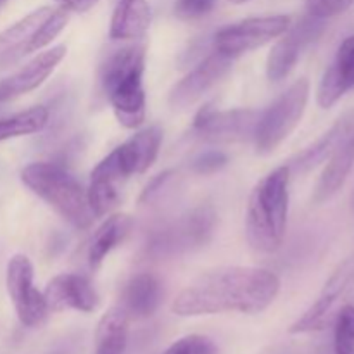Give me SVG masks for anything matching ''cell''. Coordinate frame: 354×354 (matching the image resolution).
<instances>
[{"instance_id": "cell-16", "label": "cell", "mask_w": 354, "mask_h": 354, "mask_svg": "<svg viewBox=\"0 0 354 354\" xmlns=\"http://www.w3.org/2000/svg\"><path fill=\"white\" fill-rule=\"evenodd\" d=\"M128 180L130 178L121 169L114 152H109L92 169L88 187H86V196H88L90 207H92L95 218L113 213L114 207L120 204Z\"/></svg>"}, {"instance_id": "cell-8", "label": "cell", "mask_w": 354, "mask_h": 354, "mask_svg": "<svg viewBox=\"0 0 354 354\" xmlns=\"http://www.w3.org/2000/svg\"><path fill=\"white\" fill-rule=\"evenodd\" d=\"M289 26L290 17L286 14L248 17L218 30L213 40L214 50L230 59H237L279 38Z\"/></svg>"}, {"instance_id": "cell-9", "label": "cell", "mask_w": 354, "mask_h": 354, "mask_svg": "<svg viewBox=\"0 0 354 354\" xmlns=\"http://www.w3.org/2000/svg\"><path fill=\"white\" fill-rule=\"evenodd\" d=\"M35 270L30 258L14 254L7 263L6 286L14 311L24 327H40L48 315L41 290L35 287Z\"/></svg>"}, {"instance_id": "cell-25", "label": "cell", "mask_w": 354, "mask_h": 354, "mask_svg": "<svg viewBox=\"0 0 354 354\" xmlns=\"http://www.w3.org/2000/svg\"><path fill=\"white\" fill-rule=\"evenodd\" d=\"M47 123L48 109L45 106H35L12 114V116L2 118L0 120V142L38 133L47 127Z\"/></svg>"}, {"instance_id": "cell-6", "label": "cell", "mask_w": 354, "mask_h": 354, "mask_svg": "<svg viewBox=\"0 0 354 354\" xmlns=\"http://www.w3.org/2000/svg\"><path fill=\"white\" fill-rule=\"evenodd\" d=\"M354 306V254L332 272L315 303L290 325V334H315L334 327L346 308Z\"/></svg>"}, {"instance_id": "cell-32", "label": "cell", "mask_w": 354, "mask_h": 354, "mask_svg": "<svg viewBox=\"0 0 354 354\" xmlns=\"http://www.w3.org/2000/svg\"><path fill=\"white\" fill-rule=\"evenodd\" d=\"M232 3H245V2H249V0H230Z\"/></svg>"}, {"instance_id": "cell-3", "label": "cell", "mask_w": 354, "mask_h": 354, "mask_svg": "<svg viewBox=\"0 0 354 354\" xmlns=\"http://www.w3.org/2000/svg\"><path fill=\"white\" fill-rule=\"evenodd\" d=\"M145 44L116 48L100 66L99 82L120 124L135 130L145 121Z\"/></svg>"}, {"instance_id": "cell-21", "label": "cell", "mask_w": 354, "mask_h": 354, "mask_svg": "<svg viewBox=\"0 0 354 354\" xmlns=\"http://www.w3.org/2000/svg\"><path fill=\"white\" fill-rule=\"evenodd\" d=\"M131 230H133V218L130 214L116 213L106 218L102 225L93 232L86 248V261L90 268H99L104 259L127 241Z\"/></svg>"}, {"instance_id": "cell-31", "label": "cell", "mask_w": 354, "mask_h": 354, "mask_svg": "<svg viewBox=\"0 0 354 354\" xmlns=\"http://www.w3.org/2000/svg\"><path fill=\"white\" fill-rule=\"evenodd\" d=\"M59 6L66 7L69 12H86V10L92 9L99 0H55Z\"/></svg>"}, {"instance_id": "cell-10", "label": "cell", "mask_w": 354, "mask_h": 354, "mask_svg": "<svg viewBox=\"0 0 354 354\" xmlns=\"http://www.w3.org/2000/svg\"><path fill=\"white\" fill-rule=\"evenodd\" d=\"M259 113L254 109L214 111L206 107L197 113L192 130L207 142H244L254 138Z\"/></svg>"}, {"instance_id": "cell-14", "label": "cell", "mask_w": 354, "mask_h": 354, "mask_svg": "<svg viewBox=\"0 0 354 354\" xmlns=\"http://www.w3.org/2000/svg\"><path fill=\"white\" fill-rule=\"evenodd\" d=\"M214 228V211L209 206L196 207L180 218L176 223L161 230L154 249L159 252H178L201 248L211 237Z\"/></svg>"}, {"instance_id": "cell-2", "label": "cell", "mask_w": 354, "mask_h": 354, "mask_svg": "<svg viewBox=\"0 0 354 354\" xmlns=\"http://www.w3.org/2000/svg\"><path fill=\"white\" fill-rule=\"evenodd\" d=\"M289 166H279L263 176L249 196L245 237L261 254H273L283 244L289 220Z\"/></svg>"}, {"instance_id": "cell-11", "label": "cell", "mask_w": 354, "mask_h": 354, "mask_svg": "<svg viewBox=\"0 0 354 354\" xmlns=\"http://www.w3.org/2000/svg\"><path fill=\"white\" fill-rule=\"evenodd\" d=\"M322 21L308 14L297 24H290L289 30L277 40L266 59V76L270 82H282L290 75L299 61L304 48L318 37L322 31Z\"/></svg>"}, {"instance_id": "cell-24", "label": "cell", "mask_w": 354, "mask_h": 354, "mask_svg": "<svg viewBox=\"0 0 354 354\" xmlns=\"http://www.w3.org/2000/svg\"><path fill=\"white\" fill-rule=\"evenodd\" d=\"M130 318L121 306L107 310L99 320L95 330V351L93 354H124L128 344Z\"/></svg>"}, {"instance_id": "cell-26", "label": "cell", "mask_w": 354, "mask_h": 354, "mask_svg": "<svg viewBox=\"0 0 354 354\" xmlns=\"http://www.w3.org/2000/svg\"><path fill=\"white\" fill-rule=\"evenodd\" d=\"M335 354H354V306L346 308L334 324Z\"/></svg>"}, {"instance_id": "cell-15", "label": "cell", "mask_w": 354, "mask_h": 354, "mask_svg": "<svg viewBox=\"0 0 354 354\" xmlns=\"http://www.w3.org/2000/svg\"><path fill=\"white\" fill-rule=\"evenodd\" d=\"M66 52L68 48L64 45H55V47L35 55L30 62L3 78L0 82V104L9 102V100L37 90L61 64L62 59L66 57Z\"/></svg>"}, {"instance_id": "cell-23", "label": "cell", "mask_w": 354, "mask_h": 354, "mask_svg": "<svg viewBox=\"0 0 354 354\" xmlns=\"http://www.w3.org/2000/svg\"><path fill=\"white\" fill-rule=\"evenodd\" d=\"M354 168V131L341 144V147L328 158L327 166L318 180L313 192V201L324 204L330 201L344 187L346 180Z\"/></svg>"}, {"instance_id": "cell-13", "label": "cell", "mask_w": 354, "mask_h": 354, "mask_svg": "<svg viewBox=\"0 0 354 354\" xmlns=\"http://www.w3.org/2000/svg\"><path fill=\"white\" fill-rule=\"evenodd\" d=\"M48 313L61 311H82L92 313L99 308L100 297L95 287L85 275L80 273H61L47 283L44 290Z\"/></svg>"}, {"instance_id": "cell-18", "label": "cell", "mask_w": 354, "mask_h": 354, "mask_svg": "<svg viewBox=\"0 0 354 354\" xmlns=\"http://www.w3.org/2000/svg\"><path fill=\"white\" fill-rule=\"evenodd\" d=\"M162 142V131L159 127H149L131 135L128 140L114 149L118 162L128 178L142 175L154 165Z\"/></svg>"}, {"instance_id": "cell-27", "label": "cell", "mask_w": 354, "mask_h": 354, "mask_svg": "<svg viewBox=\"0 0 354 354\" xmlns=\"http://www.w3.org/2000/svg\"><path fill=\"white\" fill-rule=\"evenodd\" d=\"M165 354H216V346L206 335L192 334L173 342Z\"/></svg>"}, {"instance_id": "cell-28", "label": "cell", "mask_w": 354, "mask_h": 354, "mask_svg": "<svg viewBox=\"0 0 354 354\" xmlns=\"http://www.w3.org/2000/svg\"><path fill=\"white\" fill-rule=\"evenodd\" d=\"M353 3L354 0H306V9L310 16L328 19L346 12Z\"/></svg>"}, {"instance_id": "cell-22", "label": "cell", "mask_w": 354, "mask_h": 354, "mask_svg": "<svg viewBox=\"0 0 354 354\" xmlns=\"http://www.w3.org/2000/svg\"><path fill=\"white\" fill-rule=\"evenodd\" d=\"M151 26V6L147 0H118L109 26L111 40L137 41Z\"/></svg>"}, {"instance_id": "cell-20", "label": "cell", "mask_w": 354, "mask_h": 354, "mask_svg": "<svg viewBox=\"0 0 354 354\" xmlns=\"http://www.w3.org/2000/svg\"><path fill=\"white\" fill-rule=\"evenodd\" d=\"M162 301L161 280L154 273H137L131 277L123 292V311L128 318L144 320L158 311Z\"/></svg>"}, {"instance_id": "cell-30", "label": "cell", "mask_w": 354, "mask_h": 354, "mask_svg": "<svg viewBox=\"0 0 354 354\" xmlns=\"http://www.w3.org/2000/svg\"><path fill=\"white\" fill-rule=\"evenodd\" d=\"M227 156L220 151H209L201 154L196 161L192 162L194 171L199 175H211L214 171H220L225 165H227Z\"/></svg>"}, {"instance_id": "cell-17", "label": "cell", "mask_w": 354, "mask_h": 354, "mask_svg": "<svg viewBox=\"0 0 354 354\" xmlns=\"http://www.w3.org/2000/svg\"><path fill=\"white\" fill-rule=\"evenodd\" d=\"M354 88V35L344 38L318 85L317 100L322 109H330Z\"/></svg>"}, {"instance_id": "cell-19", "label": "cell", "mask_w": 354, "mask_h": 354, "mask_svg": "<svg viewBox=\"0 0 354 354\" xmlns=\"http://www.w3.org/2000/svg\"><path fill=\"white\" fill-rule=\"evenodd\" d=\"M354 131V111L342 114L315 144H311L306 151L301 152L289 165L290 175L292 173H306L328 161L332 154L341 147L342 142Z\"/></svg>"}, {"instance_id": "cell-5", "label": "cell", "mask_w": 354, "mask_h": 354, "mask_svg": "<svg viewBox=\"0 0 354 354\" xmlns=\"http://www.w3.org/2000/svg\"><path fill=\"white\" fill-rule=\"evenodd\" d=\"M68 21L69 10L62 6L38 7L21 17L0 33V69L12 68L24 57L50 45Z\"/></svg>"}, {"instance_id": "cell-33", "label": "cell", "mask_w": 354, "mask_h": 354, "mask_svg": "<svg viewBox=\"0 0 354 354\" xmlns=\"http://www.w3.org/2000/svg\"><path fill=\"white\" fill-rule=\"evenodd\" d=\"M6 2H7V0H0V7H2Z\"/></svg>"}, {"instance_id": "cell-1", "label": "cell", "mask_w": 354, "mask_h": 354, "mask_svg": "<svg viewBox=\"0 0 354 354\" xmlns=\"http://www.w3.org/2000/svg\"><path fill=\"white\" fill-rule=\"evenodd\" d=\"M280 292V279L256 266H218L201 273L173 301L178 317L265 311Z\"/></svg>"}, {"instance_id": "cell-12", "label": "cell", "mask_w": 354, "mask_h": 354, "mask_svg": "<svg viewBox=\"0 0 354 354\" xmlns=\"http://www.w3.org/2000/svg\"><path fill=\"white\" fill-rule=\"evenodd\" d=\"M234 59L214 50L206 59L190 69L171 88L168 102L173 109H185L196 104L206 92H209L225 75L232 69Z\"/></svg>"}, {"instance_id": "cell-7", "label": "cell", "mask_w": 354, "mask_h": 354, "mask_svg": "<svg viewBox=\"0 0 354 354\" xmlns=\"http://www.w3.org/2000/svg\"><path fill=\"white\" fill-rule=\"evenodd\" d=\"M310 99V82L299 78L289 86L266 111L259 113L254 131L258 154H272L286 138L290 137L303 120Z\"/></svg>"}, {"instance_id": "cell-29", "label": "cell", "mask_w": 354, "mask_h": 354, "mask_svg": "<svg viewBox=\"0 0 354 354\" xmlns=\"http://www.w3.org/2000/svg\"><path fill=\"white\" fill-rule=\"evenodd\" d=\"M216 0H176L175 14L180 19H201L213 10Z\"/></svg>"}, {"instance_id": "cell-4", "label": "cell", "mask_w": 354, "mask_h": 354, "mask_svg": "<svg viewBox=\"0 0 354 354\" xmlns=\"http://www.w3.org/2000/svg\"><path fill=\"white\" fill-rule=\"evenodd\" d=\"M21 182L69 225L78 230L92 227L95 214L86 189L68 169L54 162H31L21 171Z\"/></svg>"}]
</instances>
